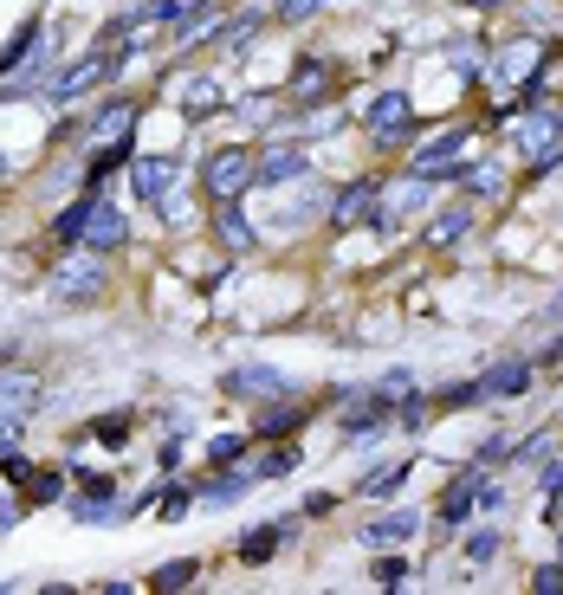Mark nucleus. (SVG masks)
I'll return each instance as SVG.
<instances>
[{
	"label": "nucleus",
	"mask_w": 563,
	"mask_h": 595,
	"mask_svg": "<svg viewBox=\"0 0 563 595\" xmlns=\"http://www.w3.org/2000/svg\"><path fill=\"white\" fill-rule=\"evenodd\" d=\"M492 551H499V531H473V557L486 563V557H492Z\"/></svg>",
	"instance_id": "nucleus-35"
},
{
	"label": "nucleus",
	"mask_w": 563,
	"mask_h": 595,
	"mask_svg": "<svg viewBox=\"0 0 563 595\" xmlns=\"http://www.w3.org/2000/svg\"><path fill=\"white\" fill-rule=\"evenodd\" d=\"M544 498H551V505L563 498V466H544Z\"/></svg>",
	"instance_id": "nucleus-36"
},
{
	"label": "nucleus",
	"mask_w": 563,
	"mask_h": 595,
	"mask_svg": "<svg viewBox=\"0 0 563 595\" xmlns=\"http://www.w3.org/2000/svg\"><path fill=\"white\" fill-rule=\"evenodd\" d=\"M111 498H117V480H91V492H84V498L72 505V518H78V524L104 518V512H111Z\"/></svg>",
	"instance_id": "nucleus-16"
},
{
	"label": "nucleus",
	"mask_w": 563,
	"mask_h": 595,
	"mask_svg": "<svg viewBox=\"0 0 563 595\" xmlns=\"http://www.w3.org/2000/svg\"><path fill=\"white\" fill-rule=\"evenodd\" d=\"M370 123H375V137H382V143H402V130L414 123L409 91H382V98L370 104Z\"/></svg>",
	"instance_id": "nucleus-5"
},
{
	"label": "nucleus",
	"mask_w": 563,
	"mask_h": 595,
	"mask_svg": "<svg viewBox=\"0 0 563 595\" xmlns=\"http://www.w3.org/2000/svg\"><path fill=\"white\" fill-rule=\"evenodd\" d=\"M557 557H563V537H557Z\"/></svg>",
	"instance_id": "nucleus-38"
},
{
	"label": "nucleus",
	"mask_w": 563,
	"mask_h": 595,
	"mask_svg": "<svg viewBox=\"0 0 563 595\" xmlns=\"http://www.w3.org/2000/svg\"><path fill=\"white\" fill-rule=\"evenodd\" d=\"M512 143L525 149L531 162H551V155H557L563 149V117H519V123H512Z\"/></svg>",
	"instance_id": "nucleus-3"
},
{
	"label": "nucleus",
	"mask_w": 563,
	"mask_h": 595,
	"mask_svg": "<svg viewBox=\"0 0 563 595\" xmlns=\"http://www.w3.org/2000/svg\"><path fill=\"white\" fill-rule=\"evenodd\" d=\"M466 188H473V194H499V169H492V162L466 169Z\"/></svg>",
	"instance_id": "nucleus-28"
},
{
	"label": "nucleus",
	"mask_w": 563,
	"mask_h": 595,
	"mask_svg": "<svg viewBox=\"0 0 563 595\" xmlns=\"http://www.w3.org/2000/svg\"><path fill=\"white\" fill-rule=\"evenodd\" d=\"M221 226H227V246H247L253 233H247V221L233 214V201H221Z\"/></svg>",
	"instance_id": "nucleus-27"
},
{
	"label": "nucleus",
	"mask_w": 563,
	"mask_h": 595,
	"mask_svg": "<svg viewBox=\"0 0 563 595\" xmlns=\"http://www.w3.org/2000/svg\"><path fill=\"white\" fill-rule=\"evenodd\" d=\"M414 208H428V175H414V182L389 188V194L375 201V226H395L402 214H414Z\"/></svg>",
	"instance_id": "nucleus-6"
},
{
	"label": "nucleus",
	"mask_w": 563,
	"mask_h": 595,
	"mask_svg": "<svg viewBox=\"0 0 563 595\" xmlns=\"http://www.w3.org/2000/svg\"><path fill=\"white\" fill-rule=\"evenodd\" d=\"M52 292H59V298H72V304H91V298L104 292V260H98V246L59 265V272H52Z\"/></svg>",
	"instance_id": "nucleus-2"
},
{
	"label": "nucleus",
	"mask_w": 563,
	"mask_h": 595,
	"mask_svg": "<svg viewBox=\"0 0 563 595\" xmlns=\"http://www.w3.org/2000/svg\"><path fill=\"white\" fill-rule=\"evenodd\" d=\"M33 409H39V382L33 375H0V414H20V421H27Z\"/></svg>",
	"instance_id": "nucleus-13"
},
{
	"label": "nucleus",
	"mask_w": 563,
	"mask_h": 595,
	"mask_svg": "<svg viewBox=\"0 0 563 595\" xmlns=\"http://www.w3.org/2000/svg\"><path fill=\"white\" fill-rule=\"evenodd\" d=\"M253 480H260V473H227V480H214L208 492H201V505H233V498L253 492Z\"/></svg>",
	"instance_id": "nucleus-19"
},
{
	"label": "nucleus",
	"mask_w": 563,
	"mask_h": 595,
	"mask_svg": "<svg viewBox=\"0 0 563 595\" xmlns=\"http://www.w3.org/2000/svg\"><path fill=\"white\" fill-rule=\"evenodd\" d=\"M382 414H389V395L375 389V395L363 402V409H350V414H343V434H350V441H375V427H382Z\"/></svg>",
	"instance_id": "nucleus-14"
},
{
	"label": "nucleus",
	"mask_w": 563,
	"mask_h": 595,
	"mask_svg": "<svg viewBox=\"0 0 563 595\" xmlns=\"http://www.w3.org/2000/svg\"><path fill=\"white\" fill-rule=\"evenodd\" d=\"M324 91H331V65H318V59H311V65H299V78H292V98L318 104Z\"/></svg>",
	"instance_id": "nucleus-18"
},
{
	"label": "nucleus",
	"mask_w": 563,
	"mask_h": 595,
	"mask_svg": "<svg viewBox=\"0 0 563 595\" xmlns=\"http://www.w3.org/2000/svg\"><path fill=\"white\" fill-rule=\"evenodd\" d=\"M123 130H130V104H123V98H117V104H104V111L91 117V137H123Z\"/></svg>",
	"instance_id": "nucleus-22"
},
{
	"label": "nucleus",
	"mask_w": 563,
	"mask_h": 595,
	"mask_svg": "<svg viewBox=\"0 0 563 595\" xmlns=\"http://www.w3.org/2000/svg\"><path fill=\"white\" fill-rule=\"evenodd\" d=\"M331 221H338V226H363V221H375V182L343 188L338 208H331Z\"/></svg>",
	"instance_id": "nucleus-10"
},
{
	"label": "nucleus",
	"mask_w": 563,
	"mask_h": 595,
	"mask_svg": "<svg viewBox=\"0 0 563 595\" xmlns=\"http://www.w3.org/2000/svg\"><path fill=\"white\" fill-rule=\"evenodd\" d=\"M279 537H285L279 524H260V531H247V537H240V557H247V563H265L272 551H279Z\"/></svg>",
	"instance_id": "nucleus-21"
},
{
	"label": "nucleus",
	"mask_w": 563,
	"mask_h": 595,
	"mask_svg": "<svg viewBox=\"0 0 563 595\" xmlns=\"http://www.w3.org/2000/svg\"><path fill=\"white\" fill-rule=\"evenodd\" d=\"M78 240H84V246H98V253L123 246V214L104 208V201H91V214H84V233H78Z\"/></svg>",
	"instance_id": "nucleus-8"
},
{
	"label": "nucleus",
	"mask_w": 563,
	"mask_h": 595,
	"mask_svg": "<svg viewBox=\"0 0 563 595\" xmlns=\"http://www.w3.org/2000/svg\"><path fill=\"white\" fill-rule=\"evenodd\" d=\"M123 427H130V414H104V421H98V427H91V434H104V441H123Z\"/></svg>",
	"instance_id": "nucleus-33"
},
{
	"label": "nucleus",
	"mask_w": 563,
	"mask_h": 595,
	"mask_svg": "<svg viewBox=\"0 0 563 595\" xmlns=\"http://www.w3.org/2000/svg\"><path fill=\"white\" fill-rule=\"evenodd\" d=\"M531 59H537V39H519V46H512V52H499V84H505V91H512V84H525V65Z\"/></svg>",
	"instance_id": "nucleus-15"
},
{
	"label": "nucleus",
	"mask_w": 563,
	"mask_h": 595,
	"mask_svg": "<svg viewBox=\"0 0 563 595\" xmlns=\"http://www.w3.org/2000/svg\"><path fill=\"white\" fill-rule=\"evenodd\" d=\"M480 389H486L492 402H499V395H525V389H531V356H512V363H492Z\"/></svg>",
	"instance_id": "nucleus-9"
},
{
	"label": "nucleus",
	"mask_w": 563,
	"mask_h": 595,
	"mask_svg": "<svg viewBox=\"0 0 563 595\" xmlns=\"http://www.w3.org/2000/svg\"><path fill=\"white\" fill-rule=\"evenodd\" d=\"M480 395H486V389H480V382H460V389H448V395H441V402H448V409H466V402H480Z\"/></svg>",
	"instance_id": "nucleus-31"
},
{
	"label": "nucleus",
	"mask_w": 563,
	"mask_h": 595,
	"mask_svg": "<svg viewBox=\"0 0 563 595\" xmlns=\"http://www.w3.org/2000/svg\"><path fill=\"white\" fill-rule=\"evenodd\" d=\"M194 576H201V563H162V569H155V589H182V583H194Z\"/></svg>",
	"instance_id": "nucleus-26"
},
{
	"label": "nucleus",
	"mask_w": 563,
	"mask_h": 595,
	"mask_svg": "<svg viewBox=\"0 0 563 595\" xmlns=\"http://www.w3.org/2000/svg\"><path fill=\"white\" fill-rule=\"evenodd\" d=\"M227 389H233V395H285V375L265 370V363H247V370L227 375Z\"/></svg>",
	"instance_id": "nucleus-11"
},
{
	"label": "nucleus",
	"mask_w": 563,
	"mask_h": 595,
	"mask_svg": "<svg viewBox=\"0 0 563 595\" xmlns=\"http://www.w3.org/2000/svg\"><path fill=\"white\" fill-rule=\"evenodd\" d=\"M466 155V130H448L441 143H428L421 155H414V175H428V182H441V169H453Z\"/></svg>",
	"instance_id": "nucleus-7"
},
{
	"label": "nucleus",
	"mask_w": 563,
	"mask_h": 595,
	"mask_svg": "<svg viewBox=\"0 0 563 595\" xmlns=\"http://www.w3.org/2000/svg\"><path fill=\"white\" fill-rule=\"evenodd\" d=\"M169 188H175V162H169V155L137 162V194H143V201H169Z\"/></svg>",
	"instance_id": "nucleus-12"
},
{
	"label": "nucleus",
	"mask_w": 563,
	"mask_h": 595,
	"mask_svg": "<svg viewBox=\"0 0 563 595\" xmlns=\"http://www.w3.org/2000/svg\"><path fill=\"white\" fill-rule=\"evenodd\" d=\"M194 33H214V7L208 0H194L182 20H175V39H194Z\"/></svg>",
	"instance_id": "nucleus-23"
},
{
	"label": "nucleus",
	"mask_w": 563,
	"mask_h": 595,
	"mask_svg": "<svg viewBox=\"0 0 563 595\" xmlns=\"http://www.w3.org/2000/svg\"><path fill=\"white\" fill-rule=\"evenodd\" d=\"M402 480H409V466H375V473L356 485V492H370V498H389V492H395Z\"/></svg>",
	"instance_id": "nucleus-24"
},
{
	"label": "nucleus",
	"mask_w": 563,
	"mask_h": 595,
	"mask_svg": "<svg viewBox=\"0 0 563 595\" xmlns=\"http://www.w3.org/2000/svg\"><path fill=\"white\" fill-rule=\"evenodd\" d=\"M402 576H409V563H395V557L375 563V583H402Z\"/></svg>",
	"instance_id": "nucleus-34"
},
{
	"label": "nucleus",
	"mask_w": 563,
	"mask_h": 595,
	"mask_svg": "<svg viewBox=\"0 0 563 595\" xmlns=\"http://www.w3.org/2000/svg\"><path fill=\"white\" fill-rule=\"evenodd\" d=\"M299 175H311V162H304V149H292V143H272L253 162V182H265V188H285V182H299Z\"/></svg>",
	"instance_id": "nucleus-4"
},
{
	"label": "nucleus",
	"mask_w": 563,
	"mask_h": 595,
	"mask_svg": "<svg viewBox=\"0 0 563 595\" xmlns=\"http://www.w3.org/2000/svg\"><path fill=\"white\" fill-rule=\"evenodd\" d=\"M59 492H66V480H59V473H39V480H33V498H39V505H52Z\"/></svg>",
	"instance_id": "nucleus-30"
},
{
	"label": "nucleus",
	"mask_w": 563,
	"mask_h": 595,
	"mask_svg": "<svg viewBox=\"0 0 563 595\" xmlns=\"http://www.w3.org/2000/svg\"><path fill=\"white\" fill-rule=\"evenodd\" d=\"M363 537H370V544H409V537H414V512H389V518H375Z\"/></svg>",
	"instance_id": "nucleus-17"
},
{
	"label": "nucleus",
	"mask_w": 563,
	"mask_h": 595,
	"mask_svg": "<svg viewBox=\"0 0 563 595\" xmlns=\"http://www.w3.org/2000/svg\"><path fill=\"white\" fill-rule=\"evenodd\" d=\"M466 226H473V214H466V208H448V214L434 221V246H453V240H460Z\"/></svg>",
	"instance_id": "nucleus-25"
},
{
	"label": "nucleus",
	"mask_w": 563,
	"mask_h": 595,
	"mask_svg": "<svg viewBox=\"0 0 563 595\" xmlns=\"http://www.w3.org/2000/svg\"><path fill=\"white\" fill-rule=\"evenodd\" d=\"M544 317H551V324H557V317H563V292L551 298V311H544Z\"/></svg>",
	"instance_id": "nucleus-37"
},
{
	"label": "nucleus",
	"mask_w": 563,
	"mask_h": 595,
	"mask_svg": "<svg viewBox=\"0 0 563 595\" xmlns=\"http://www.w3.org/2000/svg\"><path fill=\"white\" fill-rule=\"evenodd\" d=\"M20 434H27V421H20V414H0V453H13Z\"/></svg>",
	"instance_id": "nucleus-29"
},
{
	"label": "nucleus",
	"mask_w": 563,
	"mask_h": 595,
	"mask_svg": "<svg viewBox=\"0 0 563 595\" xmlns=\"http://www.w3.org/2000/svg\"><path fill=\"white\" fill-rule=\"evenodd\" d=\"M201 182H208V194H214V201H240V188L253 182V149H214Z\"/></svg>",
	"instance_id": "nucleus-1"
},
{
	"label": "nucleus",
	"mask_w": 563,
	"mask_h": 595,
	"mask_svg": "<svg viewBox=\"0 0 563 595\" xmlns=\"http://www.w3.org/2000/svg\"><path fill=\"white\" fill-rule=\"evenodd\" d=\"M324 0H279V20H311Z\"/></svg>",
	"instance_id": "nucleus-32"
},
{
	"label": "nucleus",
	"mask_w": 563,
	"mask_h": 595,
	"mask_svg": "<svg viewBox=\"0 0 563 595\" xmlns=\"http://www.w3.org/2000/svg\"><path fill=\"white\" fill-rule=\"evenodd\" d=\"M473 505H480V480L466 473V480H460V485L448 492V498H441V518H448V524H460L466 512H473Z\"/></svg>",
	"instance_id": "nucleus-20"
}]
</instances>
